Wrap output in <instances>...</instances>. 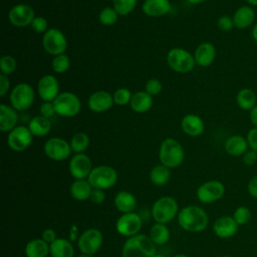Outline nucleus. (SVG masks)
<instances>
[{"label": "nucleus", "mask_w": 257, "mask_h": 257, "mask_svg": "<svg viewBox=\"0 0 257 257\" xmlns=\"http://www.w3.org/2000/svg\"><path fill=\"white\" fill-rule=\"evenodd\" d=\"M149 236L156 245H164L170 239V230L165 224L156 223L151 227Z\"/></svg>", "instance_id": "obj_33"}, {"label": "nucleus", "mask_w": 257, "mask_h": 257, "mask_svg": "<svg viewBox=\"0 0 257 257\" xmlns=\"http://www.w3.org/2000/svg\"><path fill=\"white\" fill-rule=\"evenodd\" d=\"M249 149L247 140L239 135H234L228 138L225 142V151L233 157L243 156Z\"/></svg>", "instance_id": "obj_25"}, {"label": "nucleus", "mask_w": 257, "mask_h": 257, "mask_svg": "<svg viewBox=\"0 0 257 257\" xmlns=\"http://www.w3.org/2000/svg\"><path fill=\"white\" fill-rule=\"evenodd\" d=\"M112 96H113L114 103H116L118 105H125V104L131 102V99H132L133 95H132L131 91L127 88L121 87V88L116 89L113 92Z\"/></svg>", "instance_id": "obj_41"}, {"label": "nucleus", "mask_w": 257, "mask_h": 257, "mask_svg": "<svg viewBox=\"0 0 257 257\" xmlns=\"http://www.w3.org/2000/svg\"><path fill=\"white\" fill-rule=\"evenodd\" d=\"M173 257H188V256L185 255V254H177V255H175Z\"/></svg>", "instance_id": "obj_57"}, {"label": "nucleus", "mask_w": 257, "mask_h": 257, "mask_svg": "<svg viewBox=\"0 0 257 257\" xmlns=\"http://www.w3.org/2000/svg\"><path fill=\"white\" fill-rule=\"evenodd\" d=\"M79 238V235H78V227L75 225V224H72L70 226V229H69V241L70 242H77Z\"/></svg>", "instance_id": "obj_52"}, {"label": "nucleus", "mask_w": 257, "mask_h": 257, "mask_svg": "<svg viewBox=\"0 0 257 257\" xmlns=\"http://www.w3.org/2000/svg\"><path fill=\"white\" fill-rule=\"evenodd\" d=\"M189 3H191V4H200V3H202V2H204V1H206V0H187Z\"/></svg>", "instance_id": "obj_56"}, {"label": "nucleus", "mask_w": 257, "mask_h": 257, "mask_svg": "<svg viewBox=\"0 0 257 257\" xmlns=\"http://www.w3.org/2000/svg\"><path fill=\"white\" fill-rule=\"evenodd\" d=\"M69 173L75 180H85L88 178L92 166L89 157L83 153L75 154L68 165Z\"/></svg>", "instance_id": "obj_15"}, {"label": "nucleus", "mask_w": 257, "mask_h": 257, "mask_svg": "<svg viewBox=\"0 0 257 257\" xmlns=\"http://www.w3.org/2000/svg\"><path fill=\"white\" fill-rule=\"evenodd\" d=\"M37 91L43 101H53L59 94V84L51 74L42 76L37 83Z\"/></svg>", "instance_id": "obj_17"}, {"label": "nucleus", "mask_w": 257, "mask_h": 257, "mask_svg": "<svg viewBox=\"0 0 257 257\" xmlns=\"http://www.w3.org/2000/svg\"><path fill=\"white\" fill-rule=\"evenodd\" d=\"M216 57V48L210 42L201 43L195 50L194 58L198 65L207 67L211 65Z\"/></svg>", "instance_id": "obj_21"}, {"label": "nucleus", "mask_w": 257, "mask_h": 257, "mask_svg": "<svg viewBox=\"0 0 257 257\" xmlns=\"http://www.w3.org/2000/svg\"><path fill=\"white\" fill-rule=\"evenodd\" d=\"M52 257H73L74 248L72 242L63 238H57L51 244H49Z\"/></svg>", "instance_id": "obj_27"}, {"label": "nucleus", "mask_w": 257, "mask_h": 257, "mask_svg": "<svg viewBox=\"0 0 257 257\" xmlns=\"http://www.w3.org/2000/svg\"><path fill=\"white\" fill-rule=\"evenodd\" d=\"M142 10L148 16L160 17L171 10V3L169 0H145Z\"/></svg>", "instance_id": "obj_23"}, {"label": "nucleus", "mask_w": 257, "mask_h": 257, "mask_svg": "<svg viewBox=\"0 0 257 257\" xmlns=\"http://www.w3.org/2000/svg\"><path fill=\"white\" fill-rule=\"evenodd\" d=\"M234 27L237 29H246L253 25L255 21V11L249 5L239 7L232 17Z\"/></svg>", "instance_id": "obj_20"}, {"label": "nucleus", "mask_w": 257, "mask_h": 257, "mask_svg": "<svg viewBox=\"0 0 257 257\" xmlns=\"http://www.w3.org/2000/svg\"><path fill=\"white\" fill-rule=\"evenodd\" d=\"M152 214L157 223L167 224L179 214V205L172 197H161L154 203Z\"/></svg>", "instance_id": "obj_4"}, {"label": "nucleus", "mask_w": 257, "mask_h": 257, "mask_svg": "<svg viewBox=\"0 0 257 257\" xmlns=\"http://www.w3.org/2000/svg\"><path fill=\"white\" fill-rule=\"evenodd\" d=\"M239 225L234 220L233 216L219 217L213 224V231L215 235L221 239L233 237L238 231Z\"/></svg>", "instance_id": "obj_18"}, {"label": "nucleus", "mask_w": 257, "mask_h": 257, "mask_svg": "<svg viewBox=\"0 0 257 257\" xmlns=\"http://www.w3.org/2000/svg\"><path fill=\"white\" fill-rule=\"evenodd\" d=\"M70 65L69 57L66 54H59L55 56L52 60V69L56 73H63L65 72Z\"/></svg>", "instance_id": "obj_38"}, {"label": "nucleus", "mask_w": 257, "mask_h": 257, "mask_svg": "<svg viewBox=\"0 0 257 257\" xmlns=\"http://www.w3.org/2000/svg\"><path fill=\"white\" fill-rule=\"evenodd\" d=\"M44 154L53 161L66 160L72 150L70 144L61 138H51L44 144Z\"/></svg>", "instance_id": "obj_13"}, {"label": "nucleus", "mask_w": 257, "mask_h": 257, "mask_svg": "<svg viewBox=\"0 0 257 257\" xmlns=\"http://www.w3.org/2000/svg\"><path fill=\"white\" fill-rule=\"evenodd\" d=\"M118 14L113 7H105L99 13V21L102 25L110 26L117 21Z\"/></svg>", "instance_id": "obj_37"}, {"label": "nucleus", "mask_w": 257, "mask_h": 257, "mask_svg": "<svg viewBox=\"0 0 257 257\" xmlns=\"http://www.w3.org/2000/svg\"><path fill=\"white\" fill-rule=\"evenodd\" d=\"M249 149L252 151L257 152V127H252L247 133L246 137Z\"/></svg>", "instance_id": "obj_46"}, {"label": "nucleus", "mask_w": 257, "mask_h": 257, "mask_svg": "<svg viewBox=\"0 0 257 257\" xmlns=\"http://www.w3.org/2000/svg\"><path fill=\"white\" fill-rule=\"evenodd\" d=\"M10 87V81L5 74L0 75V96H4Z\"/></svg>", "instance_id": "obj_50"}, {"label": "nucleus", "mask_w": 257, "mask_h": 257, "mask_svg": "<svg viewBox=\"0 0 257 257\" xmlns=\"http://www.w3.org/2000/svg\"><path fill=\"white\" fill-rule=\"evenodd\" d=\"M28 128L31 134L35 137H44L51 130V122L49 118H46L42 115L34 116L28 124Z\"/></svg>", "instance_id": "obj_32"}, {"label": "nucleus", "mask_w": 257, "mask_h": 257, "mask_svg": "<svg viewBox=\"0 0 257 257\" xmlns=\"http://www.w3.org/2000/svg\"><path fill=\"white\" fill-rule=\"evenodd\" d=\"M153 257H165V256H164V255H161V254H157V253H156Z\"/></svg>", "instance_id": "obj_59"}, {"label": "nucleus", "mask_w": 257, "mask_h": 257, "mask_svg": "<svg viewBox=\"0 0 257 257\" xmlns=\"http://www.w3.org/2000/svg\"><path fill=\"white\" fill-rule=\"evenodd\" d=\"M18 122L17 110L12 106L0 104V131L11 132Z\"/></svg>", "instance_id": "obj_24"}, {"label": "nucleus", "mask_w": 257, "mask_h": 257, "mask_svg": "<svg viewBox=\"0 0 257 257\" xmlns=\"http://www.w3.org/2000/svg\"><path fill=\"white\" fill-rule=\"evenodd\" d=\"M225 194L224 185L217 180L202 184L197 190V198L204 204H211L220 200Z\"/></svg>", "instance_id": "obj_12"}, {"label": "nucleus", "mask_w": 257, "mask_h": 257, "mask_svg": "<svg viewBox=\"0 0 257 257\" xmlns=\"http://www.w3.org/2000/svg\"><path fill=\"white\" fill-rule=\"evenodd\" d=\"M87 181L94 189L107 190L113 187L117 181L116 171L109 166H97L92 168Z\"/></svg>", "instance_id": "obj_5"}, {"label": "nucleus", "mask_w": 257, "mask_h": 257, "mask_svg": "<svg viewBox=\"0 0 257 257\" xmlns=\"http://www.w3.org/2000/svg\"><path fill=\"white\" fill-rule=\"evenodd\" d=\"M130 105L134 111L138 113H144L150 110L153 105L152 95L147 91H138L133 94Z\"/></svg>", "instance_id": "obj_28"}, {"label": "nucleus", "mask_w": 257, "mask_h": 257, "mask_svg": "<svg viewBox=\"0 0 257 257\" xmlns=\"http://www.w3.org/2000/svg\"><path fill=\"white\" fill-rule=\"evenodd\" d=\"M52 102L56 113L61 116H75L81 108V103L77 95L69 91L59 93Z\"/></svg>", "instance_id": "obj_7"}, {"label": "nucleus", "mask_w": 257, "mask_h": 257, "mask_svg": "<svg viewBox=\"0 0 257 257\" xmlns=\"http://www.w3.org/2000/svg\"><path fill=\"white\" fill-rule=\"evenodd\" d=\"M233 218L239 226L245 225L251 220L252 213H251V211L248 207L240 206V207L235 209L234 214H233Z\"/></svg>", "instance_id": "obj_39"}, {"label": "nucleus", "mask_w": 257, "mask_h": 257, "mask_svg": "<svg viewBox=\"0 0 257 257\" xmlns=\"http://www.w3.org/2000/svg\"><path fill=\"white\" fill-rule=\"evenodd\" d=\"M105 199V194L104 191L101 189H92V192L90 194L89 200L93 203V204H101Z\"/></svg>", "instance_id": "obj_47"}, {"label": "nucleus", "mask_w": 257, "mask_h": 257, "mask_svg": "<svg viewBox=\"0 0 257 257\" xmlns=\"http://www.w3.org/2000/svg\"><path fill=\"white\" fill-rule=\"evenodd\" d=\"M33 135L28 127L18 125L9 132L7 138V144L9 148L14 152H22L26 150L32 143Z\"/></svg>", "instance_id": "obj_14"}, {"label": "nucleus", "mask_w": 257, "mask_h": 257, "mask_svg": "<svg viewBox=\"0 0 257 257\" xmlns=\"http://www.w3.org/2000/svg\"><path fill=\"white\" fill-rule=\"evenodd\" d=\"M8 18L12 25L16 27H25L31 25L35 18L34 10L27 4H17L9 11Z\"/></svg>", "instance_id": "obj_16"}, {"label": "nucleus", "mask_w": 257, "mask_h": 257, "mask_svg": "<svg viewBox=\"0 0 257 257\" xmlns=\"http://www.w3.org/2000/svg\"><path fill=\"white\" fill-rule=\"evenodd\" d=\"M252 37L254 39V41L256 42L257 44V23H255L253 25V28H252Z\"/></svg>", "instance_id": "obj_54"}, {"label": "nucleus", "mask_w": 257, "mask_h": 257, "mask_svg": "<svg viewBox=\"0 0 257 257\" xmlns=\"http://www.w3.org/2000/svg\"><path fill=\"white\" fill-rule=\"evenodd\" d=\"M167 62L174 71L179 73H187L193 70L196 63L194 56L183 48L171 49L167 54Z\"/></svg>", "instance_id": "obj_6"}, {"label": "nucleus", "mask_w": 257, "mask_h": 257, "mask_svg": "<svg viewBox=\"0 0 257 257\" xmlns=\"http://www.w3.org/2000/svg\"><path fill=\"white\" fill-rule=\"evenodd\" d=\"M49 252V244L42 238L32 239L25 246L26 257H46Z\"/></svg>", "instance_id": "obj_29"}, {"label": "nucleus", "mask_w": 257, "mask_h": 257, "mask_svg": "<svg viewBox=\"0 0 257 257\" xmlns=\"http://www.w3.org/2000/svg\"><path fill=\"white\" fill-rule=\"evenodd\" d=\"M56 113L52 101H44L40 106V114L46 118H50Z\"/></svg>", "instance_id": "obj_45"}, {"label": "nucleus", "mask_w": 257, "mask_h": 257, "mask_svg": "<svg viewBox=\"0 0 257 257\" xmlns=\"http://www.w3.org/2000/svg\"><path fill=\"white\" fill-rule=\"evenodd\" d=\"M41 238H42L45 242H47L48 244H51L54 240L57 239L56 232H55V230H53V229H51V228H47V229L43 230Z\"/></svg>", "instance_id": "obj_49"}, {"label": "nucleus", "mask_w": 257, "mask_h": 257, "mask_svg": "<svg viewBox=\"0 0 257 257\" xmlns=\"http://www.w3.org/2000/svg\"><path fill=\"white\" fill-rule=\"evenodd\" d=\"M178 223L186 231L201 232L207 228L209 217L207 212L201 207L190 205L179 212Z\"/></svg>", "instance_id": "obj_1"}, {"label": "nucleus", "mask_w": 257, "mask_h": 257, "mask_svg": "<svg viewBox=\"0 0 257 257\" xmlns=\"http://www.w3.org/2000/svg\"><path fill=\"white\" fill-rule=\"evenodd\" d=\"M236 102L238 106L243 110L250 111L257 103V96L253 89L244 87L237 92Z\"/></svg>", "instance_id": "obj_31"}, {"label": "nucleus", "mask_w": 257, "mask_h": 257, "mask_svg": "<svg viewBox=\"0 0 257 257\" xmlns=\"http://www.w3.org/2000/svg\"><path fill=\"white\" fill-rule=\"evenodd\" d=\"M137 2L138 0H112V7L118 15L125 16L136 8Z\"/></svg>", "instance_id": "obj_36"}, {"label": "nucleus", "mask_w": 257, "mask_h": 257, "mask_svg": "<svg viewBox=\"0 0 257 257\" xmlns=\"http://www.w3.org/2000/svg\"><path fill=\"white\" fill-rule=\"evenodd\" d=\"M221 257H232V256H229V255H224V256H221Z\"/></svg>", "instance_id": "obj_60"}, {"label": "nucleus", "mask_w": 257, "mask_h": 257, "mask_svg": "<svg viewBox=\"0 0 257 257\" xmlns=\"http://www.w3.org/2000/svg\"><path fill=\"white\" fill-rule=\"evenodd\" d=\"M163 88L162 82L156 78H151L146 83V91L151 95H157Z\"/></svg>", "instance_id": "obj_42"}, {"label": "nucleus", "mask_w": 257, "mask_h": 257, "mask_svg": "<svg viewBox=\"0 0 257 257\" xmlns=\"http://www.w3.org/2000/svg\"><path fill=\"white\" fill-rule=\"evenodd\" d=\"M102 242V233L98 229L89 228L79 235L77 240V247L81 253L91 256L99 250Z\"/></svg>", "instance_id": "obj_10"}, {"label": "nucleus", "mask_w": 257, "mask_h": 257, "mask_svg": "<svg viewBox=\"0 0 257 257\" xmlns=\"http://www.w3.org/2000/svg\"><path fill=\"white\" fill-rule=\"evenodd\" d=\"M250 120L254 127H257V104L250 110Z\"/></svg>", "instance_id": "obj_53"}, {"label": "nucleus", "mask_w": 257, "mask_h": 257, "mask_svg": "<svg viewBox=\"0 0 257 257\" xmlns=\"http://www.w3.org/2000/svg\"><path fill=\"white\" fill-rule=\"evenodd\" d=\"M247 190L251 197L257 199V175H255L253 178H251V180L248 183Z\"/></svg>", "instance_id": "obj_51"}, {"label": "nucleus", "mask_w": 257, "mask_h": 257, "mask_svg": "<svg viewBox=\"0 0 257 257\" xmlns=\"http://www.w3.org/2000/svg\"><path fill=\"white\" fill-rule=\"evenodd\" d=\"M183 132L190 137H198L203 134L205 125L202 118L194 113L186 114L181 121Z\"/></svg>", "instance_id": "obj_22"}, {"label": "nucleus", "mask_w": 257, "mask_h": 257, "mask_svg": "<svg viewBox=\"0 0 257 257\" xmlns=\"http://www.w3.org/2000/svg\"><path fill=\"white\" fill-rule=\"evenodd\" d=\"M217 26L222 31H230L234 27L233 19L230 16L222 15L217 20Z\"/></svg>", "instance_id": "obj_44"}, {"label": "nucleus", "mask_w": 257, "mask_h": 257, "mask_svg": "<svg viewBox=\"0 0 257 257\" xmlns=\"http://www.w3.org/2000/svg\"><path fill=\"white\" fill-rule=\"evenodd\" d=\"M171 177L170 169L164 165L155 166L150 172V180L156 186L166 185Z\"/></svg>", "instance_id": "obj_34"}, {"label": "nucleus", "mask_w": 257, "mask_h": 257, "mask_svg": "<svg viewBox=\"0 0 257 257\" xmlns=\"http://www.w3.org/2000/svg\"><path fill=\"white\" fill-rule=\"evenodd\" d=\"M156 254V244L150 236L138 234L127 238L124 242L122 257H153Z\"/></svg>", "instance_id": "obj_2"}, {"label": "nucleus", "mask_w": 257, "mask_h": 257, "mask_svg": "<svg viewBox=\"0 0 257 257\" xmlns=\"http://www.w3.org/2000/svg\"><path fill=\"white\" fill-rule=\"evenodd\" d=\"M142 224V218L138 214L134 212L125 213L116 220L115 229L121 236L130 238L139 234Z\"/></svg>", "instance_id": "obj_11"}, {"label": "nucleus", "mask_w": 257, "mask_h": 257, "mask_svg": "<svg viewBox=\"0 0 257 257\" xmlns=\"http://www.w3.org/2000/svg\"><path fill=\"white\" fill-rule=\"evenodd\" d=\"M70 147L75 154L83 153L89 146V138L85 133H76L72 136Z\"/></svg>", "instance_id": "obj_35"}, {"label": "nucleus", "mask_w": 257, "mask_h": 257, "mask_svg": "<svg viewBox=\"0 0 257 257\" xmlns=\"http://www.w3.org/2000/svg\"><path fill=\"white\" fill-rule=\"evenodd\" d=\"M77 257H90V255H87V254H83V253H81L80 255H78Z\"/></svg>", "instance_id": "obj_58"}, {"label": "nucleus", "mask_w": 257, "mask_h": 257, "mask_svg": "<svg viewBox=\"0 0 257 257\" xmlns=\"http://www.w3.org/2000/svg\"><path fill=\"white\" fill-rule=\"evenodd\" d=\"M48 23L47 20L44 17H35L31 23V28L32 30H34L36 33H45L48 29H47Z\"/></svg>", "instance_id": "obj_43"}, {"label": "nucleus", "mask_w": 257, "mask_h": 257, "mask_svg": "<svg viewBox=\"0 0 257 257\" xmlns=\"http://www.w3.org/2000/svg\"><path fill=\"white\" fill-rule=\"evenodd\" d=\"M34 90L31 85L25 82L18 83L10 93V102L16 110H25L31 106L34 101Z\"/></svg>", "instance_id": "obj_8"}, {"label": "nucleus", "mask_w": 257, "mask_h": 257, "mask_svg": "<svg viewBox=\"0 0 257 257\" xmlns=\"http://www.w3.org/2000/svg\"><path fill=\"white\" fill-rule=\"evenodd\" d=\"M248 4H249V6H251V7H254V6H257V0H245Z\"/></svg>", "instance_id": "obj_55"}, {"label": "nucleus", "mask_w": 257, "mask_h": 257, "mask_svg": "<svg viewBox=\"0 0 257 257\" xmlns=\"http://www.w3.org/2000/svg\"><path fill=\"white\" fill-rule=\"evenodd\" d=\"M114 206L122 214L132 213L137 208V199L128 191H119L114 197Z\"/></svg>", "instance_id": "obj_26"}, {"label": "nucleus", "mask_w": 257, "mask_h": 257, "mask_svg": "<svg viewBox=\"0 0 257 257\" xmlns=\"http://www.w3.org/2000/svg\"><path fill=\"white\" fill-rule=\"evenodd\" d=\"M113 96L105 90H97L90 94L87 100L88 107L94 112L108 110L113 104Z\"/></svg>", "instance_id": "obj_19"}, {"label": "nucleus", "mask_w": 257, "mask_h": 257, "mask_svg": "<svg viewBox=\"0 0 257 257\" xmlns=\"http://www.w3.org/2000/svg\"><path fill=\"white\" fill-rule=\"evenodd\" d=\"M17 67V63L14 57L11 55H3L0 60V69L2 74L8 75L15 71Z\"/></svg>", "instance_id": "obj_40"}, {"label": "nucleus", "mask_w": 257, "mask_h": 257, "mask_svg": "<svg viewBox=\"0 0 257 257\" xmlns=\"http://www.w3.org/2000/svg\"><path fill=\"white\" fill-rule=\"evenodd\" d=\"M243 163L247 166H254L257 163V152L248 150L243 156H242Z\"/></svg>", "instance_id": "obj_48"}, {"label": "nucleus", "mask_w": 257, "mask_h": 257, "mask_svg": "<svg viewBox=\"0 0 257 257\" xmlns=\"http://www.w3.org/2000/svg\"><path fill=\"white\" fill-rule=\"evenodd\" d=\"M92 187L87 180H75L69 189L70 195L74 200L85 201L89 199L92 192Z\"/></svg>", "instance_id": "obj_30"}, {"label": "nucleus", "mask_w": 257, "mask_h": 257, "mask_svg": "<svg viewBox=\"0 0 257 257\" xmlns=\"http://www.w3.org/2000/svg\"><path fill=\"white\" fill-rule=\"evenodd\" d=\"M42 44L44 50L54 56L63 54L67 48L66 37L57 28H50L44 33Z\"/></svg>", "instance_id": "obj_9"}, {"label": "nucleus", "mask_w": 257, "mask_h": 257, "mask_svg": "<svg viewBox=\"0 0 257 257\" xmlns=\"http://www.w3.org/2000/svg\"><path fill=\"white\" fill-rule=\"evenodd\" d=\"M185 153L182 145L175 139L168 138L163 141L159 151V159L162 165L169 169L179 167L184 161Z\"/></svg>", "instance_id": "obj_3"}]
</instances>
